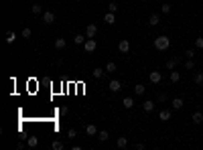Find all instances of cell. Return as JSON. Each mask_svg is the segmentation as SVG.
Wrapping results in <instances>:
<instances>
[{"label":"cell","mask_w":203,"mask_h":150,"mask_svg":"<svg viewBox=\"0 0 203 150\" xmlns=\"http://www.w3.org/2000/svg\"><path fill=\"white\" fill-rule=\"evenodd\" d=\"M169 47H171V39L167 37V35H161V37L154 39V49H158V51H167Z\"/></svg>","instance_id":"obj_1"},{"label":"cell","mask_w":203,"mask_h":150,"mask_svg":"<svg viewBox=\"0 0 203 150\" xmlns=\"http://www.w3.org/2000/svg\"><path fill=\"white\" fill-rule=\"evenodd\" d=\"M83 49H85V53H93V51L98 49V43H96V39H88V41L83 43Z\"/></svg>","instance_id":"obj_2"},{"label":"cell","mask_w":203,"mask_h":150,"mask_svg":"<svg viewBox=\"0 0 203 150\" xmlns=\"http://www.w3.org/2000/svg\"><path fill=\"white\" fill-rule=\"evenodd\" d=\"M118 51H120L122 55L130 53V41H128V39H122V41L118 43Z\"/></svg>","instance_id":"obj_3"},{"label":"cell","mask_w":203,"mask_h":150,"mask_svg":"<svg viewBox=\"0 0 203 150\" xmlns=\"http://www.w3.org/2000/svg\"><path fill=\"white\" fill-rule=\"evenodd\" d=\"M41 18H43V23H45V24H53V23H55V12L45 10V12L41 14Z\"/></svg>","instance_id":"obj_4"},{"label":"cell","mask_w":203,"mask_h":150,"mask_svg":"<svg viewBox=\"0 0 203 150\" xmlns=\"http://www.w3.org/2000/svg\"><path fill=\"white\" fill-rule=\"evenodd\" d=\"M148 79H150V83L157 85V83H161V81H163V73H161V71H150Z\"/></svg>","instance_id":"obj_5"},{"label":"cell","mask_w":203,"mask_h":150,"mask_svg":"<svg viewBox=\"0 0 203 150\" xmlns=\"http://www.w3.org/2000/svg\"><path fill=\"white\" fill-rule=\"evenodd\" d=\"M179 63H181L179 57H171V59H167L165 65H167V69H169V71H173V69H177V65H179Z\"/></svg>","instance_id":"obj_6"},{"label":"cell","mask_w":203,"mask_h":150,"mask_svg":"<svg viewBox=\"0 0 203 150\" xmlns=\"http://www.w3.org/2000/svg\"><path fill=\"white\" fill-rule=\"evenodd\" d=\"M96 35H98V27H96V24H88V27H85V37L93 39Z\"/></svg>","instance_id":"obj_7"},{"label":"cell","mask_w":203,"mask_h":150,"mask_svg":"<svg viewBox=\"0 0 203 150\" xmlns=\"http://www.w3.org/2000/svg\"><path fill=\"white\" fill-rule=\"evenodd\" d=\"M108 87H110V91H114V93H118L120 89H122V83H120L118 79H112L110 81V85H108Z\"/></svg>","instance_id":"obj_8"},{"label":"cell","mask_w":203,"mask_h":150,"mask_svg":"<svg viewBox=\"0 0 203 150\" xmlns=\"http://www.w3.org/2000/svg\"><path fill=\"white\" fill-rule=\"evenodd\" d=\"M148 24H150V27H157V24H161V16H158L157 12H152V14L148 16Z\"/></svg>","instance_id":"obj_9"},{"label":"cell","mask_w":203,"mask_h":150,"mask_svg":"<svg viewBox=\"0 0 203 150\" xmlns=\"http://www.w3.org/2000/svg\"><path fill=\"white\" fill-rule=\"evenodd\" d=\"M98 128H96V124H88V126H85V134L88 136H98Z\"/></svg>","instance_id":"obj_10"},{"label":"cell","mask_w":203,"mask_h":150,"mask_svg":"<svg viewBox=\"0 0 203 150\" xmlns=\"http://www.w3.org/2000/svg\"><path fill=\"white\" fill-rule=\"evenodd\" d=\"M158 120H161V122H169L171 120V110H161V112H158Z\"/></svg>","instance_id":"obj_11"},{"label":"cell","mask_w":203,"mask_h":150,"mask_svg":"<svg viewBox=\"0 0 203 150\" xmlns=\"http://www.w3.org/2000/svg\"><path fill=\"white\" fill-rule=\"evenodd\" d=\"M171 106H173V110H181L185 106V101H183V97H175V100L171 101Z\"/></svg>","instance_id":"obj_12"},{"label":"cell","mask_w":203,"mask_h":150,"mask_svg":"<svg viewBox=\"0 0 203 150\" xmlns=\"http://www.w3.org/2000/svg\"><path fill=\"white\" fill-rule=\"evenodd\" d=\"M169 79H171V83H179V81H181V73L173 69L171 73H169Z\"/></svg>","instance_id":"obj_13"},{"label":"cell","mask_w":203,"mask_h":150,"mask_svg":"<svg viewBox=\"0 0 203 150\" xmlns=\"http://www.w3.org/2000/svg\"><path fill=\"white\" fill-rule=\"evenodd\" d=\"M142 108H144V112H146V114H150V112L154 110V101H152V100H146L144 104H142Z\"/></svg>","instance_id":"obj_14"},{"label":"cell","mask_w":203,"mask_h":150,"mask_svg":"<svg viewBox=\"0 0 203 150\" xmlns=\"http://www.w3.org/2000/svg\"><path fill=\"white\" fill-rule=\"evenodd\" d=\"M116 146H118V148H126L128 146V138H126V136H120V138L116 140Z\"/></svg>","instance_id":"obj_15"},{"label":"cell","mask_w":203,"mask_h":150,"mask_svg":"<svg viewBox=\"0 0 203 150\" xmlns=\"http://www.w3.org/2000/svg\"><path fill=\"white\" fill-rule=\"evenodd\" d=\"M191 122L193 124H201L203 122V112H195V114L191 116Z\"/></svg>","instance_id":"obj_16"},{"label":"cell","mask_w":203,"mask_h":150,"mask_svg":"<svg viewBox=\"0 0 203 150\" xmlns=\"http://www.w3.org/2000/svg\"><path fill=\"white\" fill-rule=\"evenodd\" d=\"M65 45H67V41H65V39H55V49H57V51L65 49Z\"/></svg>","instance_id":"obj_17"},{"label":"cell","mask_w":203,"mask_h":150,"mask_svg":"<svg viewBox=\"0 0 203 150\" xmlns=\"http://www.w3.org/2000/svg\"><path fill=\"white\" fill-rule=\"evenodd\" d=\"M104 23H108V24H114V23H116V16H114V12H110V10H108V14L104 16Z\"/></svg>","instance_id":"obj_18"},{"label":"cell","mask_w":203,"mask_h":150,"mask_svg":"<svg viewBox=\"0 0 203 150\" xmlns=\"http://www.w3.org/2000/svg\"><path fill=\"white\" fill-rule=\"evenodd\" d=\"M144 91H146V87H144L142 83L134 85V96H144Z\"/></svg>","instance_id":"obj_19"},{"label":"cell","mask_w":203,"mask_h":150,"mask_svg":"<svg viewBox=\"0 0 203 150\" xmlns=\"http://www.w3.org/2000/svg\"><path fill=\"white\" fill-rule=\"evenodd\" d=\"M85 41H88V37H85V35H75V37H73V43H75V45H83Z\"/></svg>","instance_id":"obj_20"},{"label":"cell","mask_w":203,"mask_h":150,"mask_svg":"<svg viewBox=\"0 0 203 150\" xmlns=\"http://www.w3.org/2000/svg\"><path fill=\"white\" fill-rule=\"evenodd\" d=\"M122 104H124V108H126V110L134 108V100H132V97H124V100H122Z\"/></svg>","instance_id":"obj_21"},{"label":"cell","mask_w":203,"mask_h":150,"mask_svg":"<svg viewBox=\"0 0 203 150\" xmlns=\"http://www.w3.org/2000/svg\"><path fill=\"white\" fill-rule=\"evenodd\" d=\"M193 81H195V85H203V71H197L195 77H193Z\"/></svg>","instance_id":"obj_22"},{"label":"cell","mask_w":203,"mask_h":150,"mask_svg":"<svg viewBox=\"0 0 203 150\" xmlns=\"http://www.w3.org/2000/svg\"><path fill=\"white\" fill-rule=\"evenodd\" d=\"M39 146V138L37 136H29V148H37Z\"/></svg>","instance_id":"obj_23"},{"label":"cell","mask_w":203,"mask_h":150,"mask_svg":"<svg viewBox=\"0 0 203 150\" xmlns=\"http://www.w3.org/2000/svg\"><path fill=\"white\" fill-rule=\"evenodd\" d=\"M108 136H110V134H108V130H100V132H98V140H100V142H106Z\"/></svg>","instance_id":"obj_24"},{"label":"cell","mask_w":203,"mask_h":150,"mask_svg":"<svg viewBox=\"0 0 203 150\" xmlns=\"http://www.w3.org/2000/svg\"><path fill=\"white\" fill-rule=\"evenodd\" d=\"M14 41H16V35H14L12 31H8V33H6V43H8V45H12Z\"/></svg>","instance_id":"obj_25"},{"label":"cell","mask_w":203,"mask_h":150,"mask_svg":"<svg viewBox=\"0 0 203 150\" xmlns=\"http://www.w3.org/2000/svg\"><path fill=\"white\" fill-rule=\"evenodd\" d=\"M31 10H33V14H43V6L41 4H33Z\"/></svg>","instance_id":"obj_26"},{"label":"cell","mask_w":203,"mask_h":150,"mask_svg":"<svg viewBox=\"0 0 203 150\" xmlns=\"http://www.w3.org/2000/svg\"><path fill=\"white\" fill-rule=\"evenodd\" d=\"M185 69H187V71H193V69H195V63H193V59H187V61H185Z\"/></svg>","instance_id":"obj_27"},{"label":"cell","mask_w":203,"mask_h":150,"mask_svg":"<svg viewBox=\"0 0 203 150\" xmlns=\"http://www.w3.org/2000/svg\"><path fill=\"white\" fill-rule=\"evenodd\" d=\"M106 71L114 73V71H116V63H114V61H108V63H106Z\"/></svg>","instance_id":"obj_28"},{"label":"cell","mask_w":203,"mask_h":150,"mask_svg":"<svg viewBox=\"0 0 203 150\" xmlns=\"http://www.w3.org/2000/svg\"><path fill=\"white\" fill-rule=\"evenodd\" d=\"M104 71H106V69H100V67H98V69H93V77H96V79H102V77H104Z\"/></svg>","instance_id":"obj_29"},{"label":"cell","mask_w":203,"mask_h":150,"mask_svg":"<svg viewBox=\"0 0 203 150\" xmlns=\"http://www.w3.org/2000/svg\"><path fill=\"white\" fill-rule=\"evenodd\" d=\"M51 148H53V150H61V148H63V142H59V140H55V142L51 144Z\"/></svg>","instance_id":"obj_30"},{"label":"cell","mask_w":203,"mask_h":150,"mask_svg":"<svg viewBox=\"0 0 203 150\" xmlns=\"http://www.w3.org/2000/svg\"><path fill=\"white\" fill-rule=\"evenodd\" d=\"M161 10H163V14H169V12H171V4H163V6H161Z\"/></svg>","instance_id":"obj_31"},{"label":"cell","mask_w":203,"mask_h":150,"mask_svg":"<svg viewBox=\"0 0 203 150\" xmlns=\"http://www.w3.org/2000/svg\"><path fill=\"white\" fill-rule=\"evenodd\" d=\"M31 35H33V31H31L29 27H27V28H23V37H24V39H31Z\"/></svg>","instance_id":"obj_32"},{"label":"cell","mask_w":203,"mask_h":150,"mask_svg":"<svg viewBox=\"0 0 203 150\" xmlns=\"http://www.w3.org/2000/svg\"><path fill=\"white\" fill-rule=\"evenodd\" d=\"M195 47H197V49H203V37H197L195 39Z\"/></svg>","instance_id":"obj_33"},{"label":"cell","mask_w":203,"mask_h":150,"mask_svg":"<svg viewBox=\"0 0 203 150\" xmlns=\"http://www.w3.org/2000/svg\"><path fill=\"white\" fill-rule=\"evenodd\" d=\"M193 55H195V51H193V49H187V51H185V57H187V59H193Z\"/></svg>","instance_id":"obj_34"},{"label":"cell","mask_w":203,"mask_h":150,"mask_svg":"<svg viewBox=\"0 0 203 150\" xmlns=\"http://www.w3.org/2000/svg\"><path fill=\"white\" fill-rule=\"evenodd\" d=\"M167 101V93H158V104H165Z\"/></svg>","instance_id":"obj_35"},{"label":"cell","mask_w":203,"mask_h":150,"mask_svg":"<svg viewBox=\"0 0 203 150\" xmlns=\"http://www.w3.org/2000/svg\"><path fill=\"white\" fill-rule=\"evenodd\" d=\"M108 8H110V12H116V10H118V4H116V2H110V6H108Z\"/></svg>","instance_id":"obj_36"},{"label":"cell","mask_w":203,"mask_h":150,"mask_svg":"<svg viewBox=\"0 0 203 150\" xmlns=\"http://www.w3.org/2000/svg\"><path fill=\"white\" fill-rule=\"evenodd\" d=\"M57 114H59V116H67V108H65V106H63V108H59Z\"/></svg>","instance_id":"obj_37"},{"label":"cell","mask_w":203,"mask_h":150,"mask_svg":"<svg viewBox=\"0 0 203 150\" xmlns=\"http://www.w3.org/2000/svg\"><path fill=\"white\" fill-rule=\"evenodd\" d=\"M75 136H77V132H75V130H73V128H71V130L67 132V138H75Z\"/></svg>","instance_id":"obj_38"},{"label":"cell","mask_w":203,"mask_h":150,"mask_svg":"<svg viewBox=\"0 0 203 150\" xmlns=\"http://www.w3.org/2000/svg\"><path fill=\"white\" fill-rule=\"evenodd\" d=\"M142 2H148V0H142Z\"/></svg>","instance_id":"obj_39"},{"label":"cell","mask_w":203,"mask_h":150,"mask_svg":"<svg viewBox=\"0 0 203 150\" xmlns=\"http://www.w3.org/2000/svg\"><path fill=\"white\" fill-rule=\"evenodd\" d=\"M75 2H81V0H75Z\"/></svg>","instance_id":"obj_40"}]
</instances>
